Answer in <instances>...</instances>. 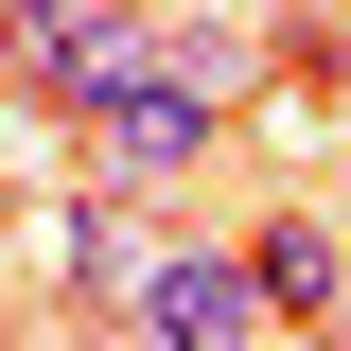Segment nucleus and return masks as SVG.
Returning <instances> with one entry per match:
<instances>
[{
	"instance_id": "f257e3e1",
	"label": "nucleus",
	"mask_w": 351,
	"mask_h": 351,
	"mask_svg": "<svg viewBox=\"0 0 351 351\" xmlns=\"http://www.w3.org/2000/svg\"><path fill=\"white\" fill-rule=\"evenodd\" d=\"M158 71V0H53V18H18L0 36V88L36 106V123H88L106 88Z\"/></svg>"
},
{
	"instance_id": "f03ea898",
	"label": "nucleus",
	"mask_w": 351,
	"mask_h": 351,
	"mask_svg": "<svg viewBox=\"0 0 351 351\" xmlns=\"http://www.w3.org/2000/svg\"><path fill=\"white\" fill-rule=\"evenodd\" d=\"M88 176H106V193H176V176H211V141H228V106L193 71H141V88H106V106H88Z\"/></svg>"
},
{
	"instance_id": "7ed1b4c3",
	"label": "nucleus",
	"mask_w": 351,
	"mask_h": 351,
	"mask_svg": "<svg viewBox=\"0 0 351 351\" xmlns=\"http://www.w3.org/2000/svg\"><path fill=\"white\" fill-rule=\"evenodd\" d=\"M123 334H141V351H246V334H281V316H263L246 246H158V263L123 281Z\"/></svg>"
},
{
	"instance_id": "20e7f679",
	"label": "nucleus",
	"mask_w": 351,
	"mask_h": 351,
	"mask_svg": "<svg viewBox=\"0 0 351 351\" xmlns=\"http://www.w3.org/2000/svg\"><path fill=\"white\" fill-rule=\"evenodd\" d=\"M246 281H263L281 334H334V316H351V228H334V211H263V228H246Z\"/></svg>"
},
{
	"instance_id": "39448f33",
	"label": "nucleus",
	"mask_w": 351,
	"mask_h": 351,
	"mask_svg": "<svg viewBox=\"0 0 351 351\" xmlns=\"http://www.w3.org/2000/svg\"><path fill=\"white\" fill-rule=\"evenodd\" d=\"M53 246H71V281H88V299H123L141 263H158V246H141V193H106V176H88L71 211H53Z\"/></svg>"
},
{
	"instance_id": "423d86ee",
	"label": "nucleus",
	"mask_w": 351,
	"mask_h": 351,
	"mask_svg": "<svg viewBox=\"0 0 351 351\" xmlns=\"http://www.w3.org/2000/svg\"><path fill=\"white\" fill-rule=\"evenodd\" d=\"M158 71H193L211 106H246V88H263V36H246V18H158Z\"/></svg>"
},
{
	"instance_id": "0eeeda50",
	"label": "nucleus",
	"mask_w": 351,
	"mask_h": 351,
	"mask_svg": "<svg viewBox=\"0 0 351 351\" xmlns=\"http://www.w3.org/2000/svg\"><path fill=\"white\" fill-rule=\"evenodd\" d=\"M299 53H316V88L351 106V18H299Z\"/></svg>"
},
{
	"instance_id": "6e6552de",
	"label": "nucleus",
	"mask_w": 351,
	"mask_h": 351,
	"mask_svg": "<svg viewBox=\"0 0 351 351\" xmlns=\"http://www.w3.org/2000/svg\"><path fill=\"white\" fill-rule=\"evenodd\" d=\"M18 18H53V0H0V36H18Z\"/></svg>"
},
{
	"instance_id": "1a4fd4ad",
	"label": "nucleus",
	"mask_w": 351,
	"mask_h": 351,
	"mask_svg": "<svg viewBox=\"0 0 351 351\" xmlns=\"http://www.w3.org/2000/svg\"><path fill=\"white\" fill-rule=\"evenodd\" d=\"M0 228H18V176H0Z\"/></svg>"
}]
</instances>
